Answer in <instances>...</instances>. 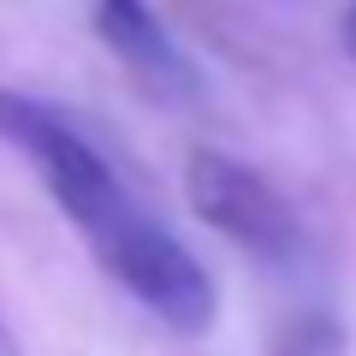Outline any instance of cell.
Returning a JSON list of instances; mask_svg holds the SVG:
<instances>
[{"instance_id": "1", "label": "cell", "mask_w": 356, "mask_h": 356, "mask_svg": "<svg viewBox=\"0 0 356 356\" xmlns=\"http://www.w3.org/2000/svg\"><path fill=\"white\" fill-rule=\"evenodd\" d=\"M0 143L42 178L54 208L83 232L89 255L102 261L107 280L125 285L131 303H143L154 321H166L184 339H202L220 321L214 273L191 255V243L178 232H166L143 208V196L125 184V172L107 161L102 143L65 107L0 83Z\"/></svg>"}, {"instance_id": "2", "label": "cell", "mask_w": 356, "mask_h": 356, "mask_svg": "<svg viewBox=\"0 0 356 356\" xmlns=\"http://www.w3.org/2000/svg\"><path fill=\"white\" fill-rule=\"evenodd\" d=\"M184 196H191V214L202 226H214L226 243H238L243 255H255L267 267H297L303 261L309 238H303L297 208L255 166H243L238 154L196 149L184 161Z\"/></svg>"}, {"instance_id": "3", "label": "cell", "mask_w": 356, "mask_h": 356, "mask_svg": "<svg viewBox=\"0 0 356 356\" xmlns=\"http://www.w3.org/2000/svg\"><path fill=\"white\" fill-rule=\"evenodd\" d=\"M89 24H95V42L125 65V77L161 107H184L202 95V72L178 36L166 30V18L154 13L149 0H95L89 6Z\"/></svg>"}, {"instance_id": "4", "label": "cell", "mask_w": 356, "mask_h": 356, "mask_svg": "<svg viewBox=\"0 0 356 356\" xmlns=\"http://www.w3.org/2000/svg\"><path fill=\"white\" fill-rule=\"evenodd\" d=\"M280 356H339V327L332 321H303L280 339Z\"/></svg>"}, {"instance_id": "5", "label": "cell", "mask_w": 356, "mask_h": 356, "mask_svg": "<svg viewBox=\"0 0 356 356\" xmlns=\"http://www.w3.org/2000/svg\"><path fill=\"white\" fill-rule=\"evenodd\" d=\"M0 356H24V344H18V332L6 327V315H0Z\"/></svg>"}, {"instance_id": "6", "label": "cell", "mask_w": 356, "mask_h": 356, "mask_svg": "<svg viewBox=\"0 0 356 356\" xmlns=\"http://www.w3.org/2000/svg\"><path fill=\"white\" fill-rule=\"evenodd\" d=\"M344 54H350V60H356V6H350V13H344Z\"/></svg>"}]
</instances>
